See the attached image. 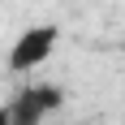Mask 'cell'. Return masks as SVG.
Segmentation results:
<instances>
[{
  "instance_id": "cell-1",
  "label": "cell",
  "mask_w": 125,
  "mask_h": 125,
  "mask_svg": "<svg viewBox=\"0 0 125 125\" xmlns=\"http://www.w3.org/2000/svg\"><path fill=\"white\" fill-rule=\"evenodd\" d=\"M56 43H61V26H56V22L26 26L22 35L13 39L9 56H4V69H9V73H35V69H43V65L52 61Z\"/></svg>"
},
{
  "instance_id": "cell-2",
  "label": "cell",
  "mask_w": 125,
  "mask_h": 125,
  "mask_svg": "<svg viewBox=\"0 0 125 125\" xmlns=\"http://www.w3.org/2000/svg\"><path fill=\"white\" fill-rule=\"evenodd\" d=\"M61 104H65V86H56V82H26V86L13 91L9 116H13V125H43L52 112H61Z\"/></svg>"
},
{
  "instance_id": "cell-3",
  "label": "cell",
  "mask_w": 125,
  "mask_h": 125,
  "mask_svg": "<svg viewBox=\"0 0 125 125\" xmlns=\"http://www.w3.org/2000/svg\"><path fill=\"white\" fill-rule=\"evenodd\" d=\"M0 125H13V116H9V104H0Z\"/></svg>"
}]
</instances>
